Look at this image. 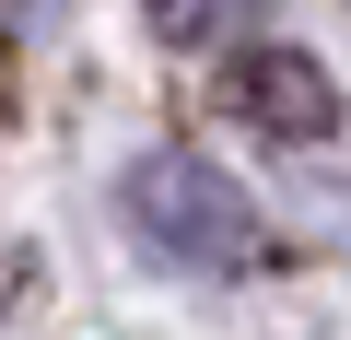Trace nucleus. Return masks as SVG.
I'll return each instance as SVG.
<instances>
[{
  "label": "nucleus",
  "mask_w": 351,
  "mask_h": 340,
  "mask_svg": "<svg viewBox=\"0 0 351 340\" xmlns=\"http://www.w3.org/2000/svg\"><path fill=\"white\" fill-rule=\"evenodd\" d=\"M117 223L152 247V258H176V270H258L269 258V223H258V200L223 177V164H199V152H141L129 177H117Z\"/></svg>",
  "instance_id": "f257e3e1"
},
{
  "label": "nucleus",
  "mask_w": 351,
  "mask_h": 340,
  "mask_svg": "<svg viewBox=\"0 0 351 340\" xmlns=\"http://www.w3.org/2000/svg\"><path fill=\"white\" fill-rule=\"evenodd\" d=\"M223 117H246L258 141H339V71L304 47H234Z\"/></svg>",
  "instance_id": "f03ea898"
},
{
  "label": "nucleus",
  "mask_w": 351,
  "mask_h": 340,
  "mask_svg": "<svg viewBox=\"0 0 351 340\" xmlns=\"http://www.w3.org/2000/svg\"><path fill=\"white\" fill-rule=\"evenodd\" d=\"M164 47H246V24L269 12V0H141Z\"/></svg>",
  "instance_id": "7ed1b4c3"
}]
</instances>
